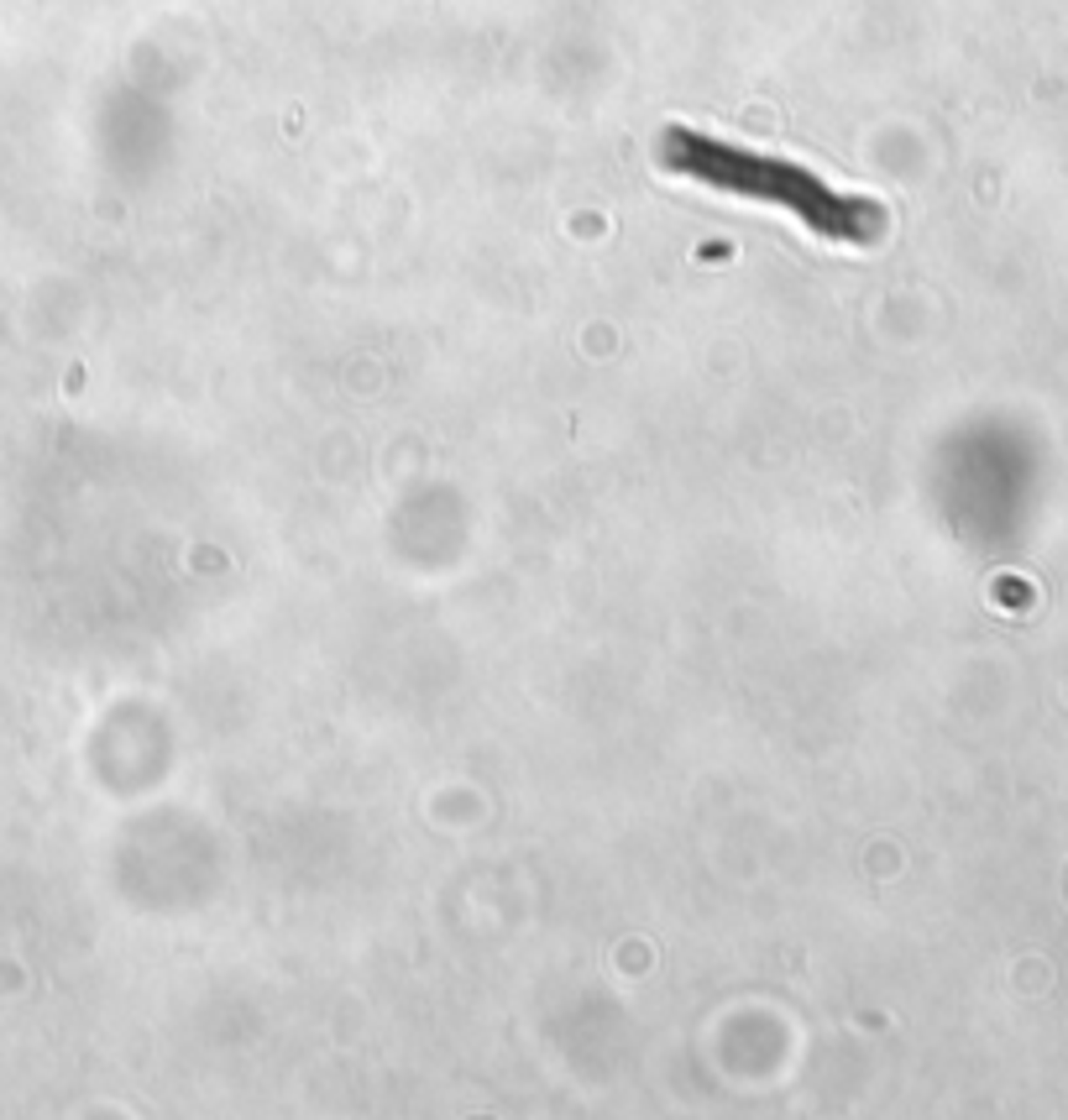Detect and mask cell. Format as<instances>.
<instances>
[{"label":"cell","mask_w":1068,"mask_h":1120,"mask_svg":"<svg viewBox=\"0 0 1068 1120\" xmlns=\"http://www.w3.org/2000/svg\"><path fill=\"white\" fill-rule=\"evenodd\" d=\"M655 158H660V168H671L681 178H697V184H708L717 194H738V200H759V205L791 210L822 242L864 247V242H875L885 231V210L875 200L838 194L827 178H817L812 168H801L791 158H764V152L717 142V136L692 131V126H666Z\"/></svg>","instance_id":"6da1fadb"}]
</instances>
